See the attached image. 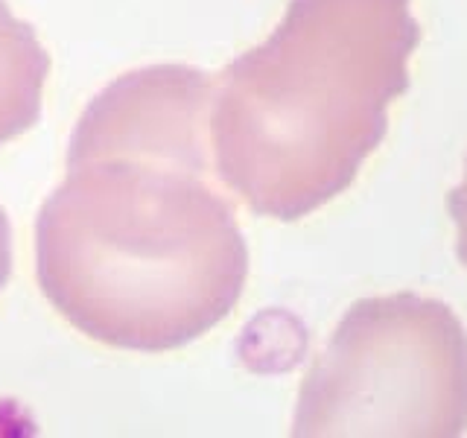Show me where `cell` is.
Here are the masks:
<instances>
[{"label":"cell","mask_w":467,"mask_h":438,"mask_svg":"<svg viewBox=\"0 0 467 438\" xmlns=\"http://www.w3.org/2000/svg\"><path fill=\"white\" fill-rule=\"evenodd\" d=\"M211 97V73L155 65L79 117L67 175L36 223V275L88 339L175 350L237 307L248 248L213 184Z\"/></svg>","instance_id":"obj_1"},{"label":"cell","mask_w":467,"mask_h":438,"mask_svg":"<svg viewBox=\"0 0 467 438\" xmlns=\"http://www.w3.org/2000/svg\"><path fill=\"white\" fill-rule=\"evenodd\" d=\"M418 44L412 0H289L272 36L213 79L216 179L281 223L325 208L383 143Z\"/></svg>","instance_id":"obj_2"},{"label":"cell","mask_w":467,"mask_h":438,"mask_svg":"<svg viewBox=\"0 0 467 438\" xmlns=\"http://www.w3.org/2000/svg\"><path fill=\"white\" fill-rule=\"evenodd\" d=\"M467 433V330L447 304L398 292L357 301L306 371L292 435Z\"/></svg>","instance_id":"obj_3"},{"label":"cell","mask_w":467,"mask_h":438,"mask_svg":"<svg viewBox=\"0 0 467 438\" xmlns=\"http://www.w3.org/2000/svg\"><path fill=\"white\" fill-rule=\"evenodd\" d=\"M50 56L36 29L0 0V146L38 123Z\"/></svg>","instance_id":"obj_4"},{"label":"cell","mask_w":467,"mask_h":438,"mask_svg":"<svg viewBox=\"0 0 467 438\" xmlns=\"http://www.w3.org/2000/svg\"><path fill=\"white\" fill-rule=\"evenodd\" d=\"M447 208L452 216V225H456V252H459L462 266L467 269V158H464V175L459 187H452Z\"/></svg>","instance_id":"obj_5"},{"label":"cell","mask_w":467,"mask_h":438,"mask_svg":"<svg viewBox=\"0 0 467 438\" xmlns=\"http://www.w3.org/2000/svg\"><path fill=\"white\" fill-rule=\"evenodd\" d=\"M9 272H12V228L4 208H0V289L6 287Z\"/></svg>","instance_id":"obj_6"}]
</instances>
